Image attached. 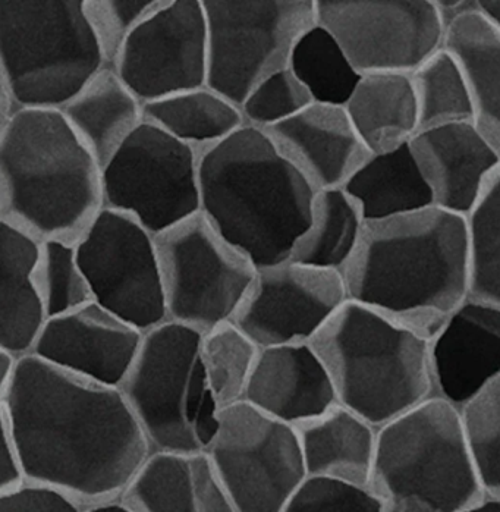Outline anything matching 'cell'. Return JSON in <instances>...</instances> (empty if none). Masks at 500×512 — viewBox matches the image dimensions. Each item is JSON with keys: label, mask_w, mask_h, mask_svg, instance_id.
Masks as SVG:
<instances>
[{"label": "cell", "mask_w": 500, "mask_h": 512, "mask_svg": "<svg viewBox=\"0 0 500 512\" xmlns=\"http://www.w3.org/2000/svg\"><path fill=\"white\" fill-rule=\"evenodd\" d=\"M2 404L25 482L81 507L121 498L152 455L121 389L75 378L31 354L18 358Z\"/></svg>", "instance_id": "6da1fadb"}, {"label": "cell", "mask_w": 500, "mask_h": 512, "mask_svg": "<svg viewBox=\"0 0 500 512\" xmlns=\"http://www.w3.org/2000/svg\"><path fill=\"white\" fill-rule=\"evenodd\" d=\"M342 276L348 300L430 341L470 295L465 218L429 207L366 222Z\"/></svg>", "instance_id": "7a4b0ae2"}, {"label": "cell", "mask_w": 500, "mask_h": 512, "mask_svg": "<svg viewBox=\"0 0 500 512\" xmlns=\"http://www.w3.org/2000/svg\"><path fill=\"white\" fill-rule=\"evenodd\" d=\"M200 212L256 269L291 259L316 191L266 134L242 127L201 153Z\"/></svg>", "instance_id": "3957f363"}, {"label": "cell", "mask_w": 500, "mask_h": 512, "mask_svg": "<svg viewBox=\"0 0 500 512\" xmlns=\"http://www.w3.org/2000/svg\"><path fill=\"white\" fill-rule=\"evenodd\" d=\"M103 209L102 168L61 111H12L0 130V222L75 244Z\"/></svg>", "instance_id": "277c9868"}, {"label": "cell", "mask_w": 500, "mask_h": 512, "mask_svg": "<svg viewBox=\"0 0 500 512\" xmlns=\"http://www.w3.org/2000/svg\"><path fill=\"white\" fill-rule=\"evenodd\" d=\"M332 376L339 404L374 429L433 397L429 339L348 300L311 342Z\"/></svg>", "instance_id": "5b68a950"}, {"label": "cell", "mask_w": 500, "mask_h": 512, "mask_svg": "<svg viewBox=\"0 0 500 512\" xmlns=\"http://www.w3.org/2000/svg\"><path fill=\"white\" fill-rule=\"evenodd\" d=\"M370 488L383 512H462L483 499L459 411L432 397L379 429Z\"/></svg>", "instance_id": "8992f818"}, {"label": "cell", "mask_w": 500, "mask_h": 512, "mask_svg": "<svg viewBox=\"0 0 500 512\" xmlns=\"http://www.w3.org/2000/svg\"><path fill=\"white\" fill-rule=\"evenodd\" d=\"M105 67L84 0H0V81L12 111H61Z\"/></svg>", "instance_id": "52a82bcc"}, {"label": "cell", "mask_w": 500, "mask_h": 512, "mask_svg": "<svg viewBox=\"0 0 500 512\" xmlns=\"http://www.w3.org/2000/svg\"><path fill=\"white\" fill-rule=\"evenodd\" d=\"M201 336L172 320L150 329L121 386L152 452L201 454L218 432L220 408L204 373Z\"/></svg>", "instance_id": "ba28073f"}, {"label": "cell", "mask_w": 500, "mask_h": 512, "mask_svg": "<svg viewBox=\"0 0 500 512\" xmlns=\"http://www.w3.org/2000/svg\"><path fill=\"white\" fill-rule=\"evenodd\" d=\"M207 23V87L241 106L288 68L292 49L316 24L314 0H201Z\"/></svg>", "instance_id": "9c48e42d"}, {"label": "cell", "mask_w": 500, "mask_h": 512, "mask_svg": "<svg viewBox=\"0 0 500 512\" xmlns=\"http://www.w3.org/2000/svg\"><path fill=\"white\" fill-rule=\"evenodd\" d=\"M168 320L201 335L232 322L257 269L203 213L156 237Z\"/></svg>", "instance_id": "30bf717a"}, {"label": "cell", "mask_w": 500, "mask_h": 512, "mask_svg": "<svg viewBox=\"0 0 500 512\" xmlns=\"http://www.w3.org/2000/svg\"><path fill=\"white\" fill-rule=\"evenodd\" d=\"M200 153L144 121L102 169L105 209L153 237L200 213Z\"/></svg>", "instance_id": "8fae6325"}, {"label": "cell", "mask_w": 500, "mask_h": 512, "mask_svg": "<svg viewBox=\"0 0 500 512\" xmlns=\"http://www.w3.org/2000/svg\"><path fill=\"white\" fill-rule=\"evenodd\" d=\"M206 455L237 512H282L307 477L297 429L244 401L220 410Z\"/></svg>", "instance_id": "7c38bea8"}, {"label": "cell", "mask_w": 500, "mask_h": 512, "mask_svg": "<svg viewBox=\"0 0 500 512\" xmlns=\"http://www.w3.org/2000/svg\"><path fill=\"white\" fill-rule=\"evenodd\" d=\"M75 251L97 306L141 334L168 320L156 237L140 223L103 209Z\"/></svg>", "instance_id": "4fadbf2b"}, {"label": "cell", "mask_w": 500, "mask_h": 512, "mask_svg": "<svg viewBox=\"0 0 500 512\" xmlns=\"http://www.w3.org/2000/svg\"><path fill=\"white\" fill-rule=\"evenodd\" d=\"M316 24L364 75H413L445 46L433 0H314Z\"/></svg>", "instance_id": "5bb4252c"}, {"label": "cell", "mask_w": 500, "mask_h": 512, "mask_svg": "<svg viewBox=\"0 0 500 512\" xmlns=\"http://www.w3.org/2000/svg\"><path fill=\"white\" fill-rule=\"evenodd\" d=\"M201 0H166L131 34L112 68L143 105L207 86Z\"/></svg>", "instance_id": "9a60e30c"}, {"label": "cell", "mask_w": 500, "mask_h": 512, "mask_svg": "<svg viewBox=\"0 0 500 512\" xmlns=\"http://www.w3.org/2000/svg\"><path fill=\"white\" fill-rule=\"evenodd\" d=\"M348 301L342 273L283 262L257 270L232 322L260 350L311 344Z\"/></svg>", "instance_id": "2e32d148"}, {"label": "cell", "mask_w": 500, "mask_h": 512, "mask_svg": "<svg viewBox=\"0 0 500 512\" xmlns=\"http://www.w3.org/2000/svg\"><path fill=\"white\" fill-rule=\"evenodd\" d=\"M143 334L96 303L47 319L31 356L105 388L121 389Z\"/></svg>", "instance_id": "e0dca14e"}, {"label": "cell", "mask_w": 500, "mask_h": 512, "mask_svg": "<svg viewBox=\"0 0 500 512\" xmlns=\"http://www.w3.org/2000/svg\"><path fill=\"white\" fill-rule=\"evenodd\" d=\"M433 397L461 411L500 378V307L468 297L429 341Z\"/></svg>", "instance_id": "ac0fdd59"}, {"label": "cell", "mask_w": 500, "mask_h": 512, "mask_svg": "<svg viewBox=\"0 0 500 512\" xmlns=\"http://www.w3.org/2000/svg\"><path fill=\"white\" fill-rule=\"evenodd\" d=\"M263 133L316 193L344 188L371 156L345 106L313 103Z\"/></svg>", "instance_id": "d6986e66"}, {"label": "cell", "mask_w": 500, "mask_h": 512, "mask_svg": "<svg viewBox=\"0 0 500 512\" xmlns=\"http://www.w3.org/2000/svg\"><path fill=\"white\" fill-rule=\"evenodd\" d=\"M244 402L294 429L341 405L325 361L311 344L260 350Z\"/></svg>", "instance_id": "ffe728a7"}, {"label": "cell", "mask_w": 500, "mask_h": 512, "mask_svg": "<svg viewBox=\"0 0 500 512\" xmlns=\"http://www.w3.org/2000/svg\"><path fill=\"white\" fill-rule=\"evenodd\" d=\"M411 153L437 209L467 218L500 168L499 153L473 122L418 131Z\"/></svg>", "instance_id": "44dd1931"}, {"label": "cell", "mask_w": 500, "mask_h": 512, "mask_svg": "<svg viewBox=\"0 0 500 512\" xmlns=\"http://www.w3.org/2000/svg\"><path fill=\"white\" fill-rule=\"evenodd\" d=\"M121 499L135 512H237L206 452H152Z\"/></svg>", "instance_id": "7402d4cb"}, {"label": "cell", "mask_w": 500, "mask_h": 512, "mask_svg": "<svg viewBox=\"0 0 500 512\" xmlns=\"http://www.w3.org/2000/svg\"><path fill=\"white\" fill-rule=\"evenodd\" d=\"M39 241L0 222V348L30 356L46 323L34 284Z\"/></svg>", "instance_id": "603a6c76"}, {"label": "cell", "mask_w": 500, "mask_h": 512, "mask_svg": "<svg viewBox=\"0 0 500 512\" xmlns=\"http://www.w3.org/2000/svg\"><path fill=\"white\" fill-rule=\"evenodd\" d=\"M61 113L102 169L144 122L143 103L112 67L100 69Z\"/></svg>", "instance_id": "cb8c5ba5"}, {"label": "cell", "mask_w": 500, "mask_h": 512, "mask_svg": "<svg viewBox=\"0 0 500 512\" xmlns=\"http://www.w3.org/2000/svg\"><path fill=\"white\" fill-rule=\"evenodd\" d=\"M297 432L307 476L370 486L379 430L366 420L338 405Z\"/></svg>", "instance_id": "d4e9b609"}, {"label": "cell", "mask_w": 500, "mask_h": 512, "mask_svg": "<svg viewBox=\"0 0 500 512\" xmlns=\"http://www.w3.org/2000/svg\"><path fill=\"white\" fill-rule=\"evenodd\" d=\"M345 109L371 155L407 146L418 133V105L411 75H364Z\"/></svg>", "instance_id": "484cf974"}, {"label": "cell", "mask_w": 500, "mask_h": 512, "mask_svg": "<svg viewBox=\"0 0 500 512\" xmlns=\"http://www.w3.org/2000/svg\"><path fill=\"white\" fill-rule=\"evenodd\" d=\"M443 47L457 58L467 78L473 124L500 156V30L476 9L449 25Z\"/></svg>", "instance_id": "4316f807"}, {"label": "cell", "mask_w": 500, "mask_h": 512, "mask_svg": "<svg viewBox=\"0 0 500 512\" xmlns=\"http://www.w3.org/2000/svg\"><path fill=\"white\" fill-rule=\"evenodd\" d=\"M364 221L379 222L435 207L410 146L371 155L344 185Z\"/></svg>", "instance_id": "83f0119b"}, {"label": "cell", "mask_w": 500, "mask_h": 512, "mask_svg": "<svg viewBox=\"0 0 500 512\" xmlns=\"http://www.w3.org/2000/svg\"><path fill=\"white\" fill-rule=\"evenodd\" d=\"M144 121L200 155L245 127L240 106L207 86L147 103Z\"/></svg>", "instance_id": "f1b7e54d"}, {"label": "cell", "mask_w": 500, "mask_h": 512, "mask_svg": "<svg viewBox=\"0 0 500 512\" xmlns=\"http://www.w3.org/2000/svg\"><path fill=\"white\" fill-rule=\"evenodd\" d=\"M364 225L360 207L344 188L319 191L314 196L310 226L298 238L289 260L342 273L357 251Z\"/></svg>", "instance_id": "f546056e"}, {"label": "cell", "mask_w": 500, "mask_h": 512, "mask_svg": "<svg viewBox=\"0 0 500 512\" xmlns=\"http://www.w3.org/2000/svg\"><path fill=\"white\" fill-rule=\"evenodd\" d=\"M288 68L310 91L314 103L345 106L361 75L352 67L338 40L314 24L295 43Z\"/></svg>", "instance_id": "4dcf8cb0"}, {"label": "cell", "mask_w": 500, "mask_h": 512, "mask_svg": "<svg viewBox=\"0 0 500 512\" xmlns=\"http://www.w3.org/2000/svg\"><path fill=\"white\" fill-rule=\"evenodd\" d=\"M418 105V131L474 122L473 97L464 71L443 47L411 75Z\"/></svg>", "instance_id": "1f68e13d"}, {"label": "cell", "mask_w": 500, "mask_h": 512, "mask_svg": "<svg viewBox=\"0 0 500 512\" xmlns=\"http://www.w3.org/2000/svg\"><path fill=\"white\" fill-rule=\"evenodd\" d=\"M201 361L220 410L244 401L260 348L234 322L201 336Z\"/></svg>", "instance_id": "d6a6232c"}, {"label": "cell", "mask_w": 500, "mask_h": 512, "mask_svg": "<svg viewBox=\"0 0 500 512\" xmlns=\"http://www.w3.org/2000/svg\"><path fill=\"white\" fill-rule=\"evenodd\" d=\"M465 223L470 257L468 297L500 307V168Z\"/></svg>", "instance_id": "836d02e7"}, {"label": "cell", "mask_w": 500, "mask_h": 512, "mask_svg": "<svg viewBox=\"0 0 500 512\" xmlns=\"http://www.w3.org/2000/svg\"><path fill=\"white\" fill-rule=\"evenodd\" d=\"M34 284L46 319L75 312L93 301L86 278L78 265L75 244L66 241L40 243Z\"/></svg>", "instance_id": "e575fe53"}, {"label": "cell", "mask_w": 500, "mask_h": 512, "mask_svg": "<svg viewBox=\"0 0 500 512\" xmlns=\"http://www.w3.org/2000/svg\"><path fill=\"white\" fill-rule=\"evenodd\" d=\"M459 414L484 495L500 498V378Z\"/></svg>", "instance_id": "d590c367"}, {"label": "cell", "mask_w": 500, "mask_h": 512, "mask_svg": "<svg viewBox=\"0 0 500 512\" xmlns=\"http://www.w3.org/2000/svg\"><path fill=\"white\" fill-rule=\"evenodd\" d=\"M165 3L166 0H84V14L108 67L115 64L131 34Z\"/></svg>", "instance_id": "8d00e7d4"}, {"label": "cell", "mask_w": 500, "mask_h": 512, "mask_svg": "<svg viewBox=\"0 0 500 512\" xmlns=\"http://www.w3.org/2000/svg\"><path fill=\"white\" fill-rule=\"evenodd\" d=\"M313 103L310 91L286 68L251 91L240 109L245 127L264 131L294 118Z\"/></svg>", "instance_id": "74e56055"}, {"label": "cell", "mask_w": 500, "mask_h": 512, "mask_svg": "<svg viewBox=\"0 0 500 512\" xmlns=\"http://www.w3.org/2000/svg\"><path fill=\"white\" fill-rule=\"evenodd\" d=\"M282 512H383V502L370 486L307 476Z\"/></svg>", "instance_id": "f35d334b"}, {"label": "cell", "mask_w": 500, "mask_h": 512, "mask_svg": "<svg viewBox=\"0 0 500 512\" xmlns=\"http://www.w3.org/2000/svg\"><path fill=\"white\" fill-rule=\"evenodd\" d=\"M0 512H84V507L58 490L25 482L0 495Z\"/></svg>", "instance_id": "ab89813d"}, {"label": "cell", "mask_w": 500, "mask_h": 512, "mask_svg": "<svg viewBox=\"0 0 500 512\" xmlns=\"http://www.w3.org/2000/svg\"><path fill=\"white\" fill-rule=\"evenodd\" d=\"M25 483L20 455L5 407L0 402V495Z\"/></svg>", "instance_id": "60d3db41"}, {"label": "cell", "mask_w": 500, "mask_h": 512, "mask_svg": "<svg viewBox=\"0 0 500 512\" xmlns=\"http://www.w3.org/2000/svg\"><path fill=\"white\" fill-rule=\"evenodd\" d=\"M445 30L467 12L479 9V0H433Z\"/></svg>", "instance_id": "b9f144b4"}, {"label": "cell", "mask_w": 500, "mask_h": 512, "mask_svg": "<svg viewBox=\"0 0 500 512\" xmlns=\"http://www.w3.org/2000/svg\"><path fill=\"white\" fill-rule=\"evenodd\" d=\"M18 358L9 354L8 351L0 348V402L5 397L6 391H8L9 385H11L12 376L15 373V367H17Z\"/></svg>", "instance_id": "7bdbcfd3"}, {"label": "cell", "mask_w": 500, "mask_h": 512, "mask_svg": "<svg viewBox=\"0 0 500 512\" xmlns=\"http://www.w3.org/2000/svg\"><path fill=\"white\" fill-rule=\"evenodd\" d=\"M479 11L500 30V0H479Z\"/></svg>", "instance_id": "ee69618b"}, {"label": "cell", "mask_w": 500, "mask_h": 512, "mask_svg": "<svg viewBox=\"0 0 500 512\" xmlns=\"http://www.w3.org/2000/svg\"><path fill=\"white\" fill-rule=\"evenodd\" d=\"M84 512H135L130 505L125 504L121 498L113 501L100 502L84 508Z\"/></svg>", "instance_id": "f6af8a7d"}, {"label": "cell", "mask_w": 500, "mask_h": 512, "mask_svg": "<svg viewBox=\"0 0 500 512\" xmlns=\"http://www.w3.org/2000/svg\"><path fill=\"white\" fill-rule=\"evenodd\" d=\"M462 512H500V498L484 496L479 502H476V504L471 505V507Z\"/></svg>", "instance_id": "bcb514c9"}, {"label": "cell", "mask_w": 500, "mask_h": 512, "mask_svg": "<svg viewBox=\"0 0 500 512\" xmlns=\"http://www.w3.org/2000/svg\"><path fill=\"white\" fill-rule=\"evenodd\" d=\"M11 113V102H9L8 94H6L5 89H3L2 81H0V130H2L3 125H5L6 119L9 118V115H11Z\"/></svg>", "instance_id": "7dc6e473"}]
</instances>
